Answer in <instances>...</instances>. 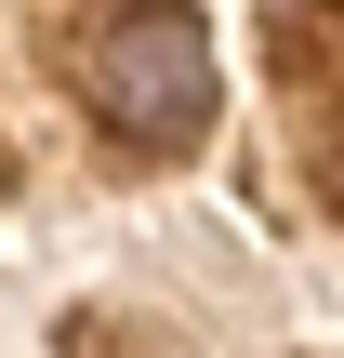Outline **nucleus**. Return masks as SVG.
<instances>
[{
    "label": "nucleus",
    "mask_w": 344,
    "mask_h": 358,
    "mask_svg": "<svg viewBox=\"0 0 344 358\" xmlns=\"http://www.w3.org/2000/svg\"><path fill=\"white\" fill-rule=\"evenodd\" d=\"M93 93H106L119 133L199 146V133H212V27H199L186 0H133V13L93 40Z\"/></svg>",
    "instance_id": "f257e3e1"
}]
</instances>
